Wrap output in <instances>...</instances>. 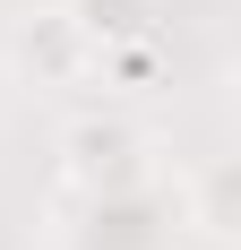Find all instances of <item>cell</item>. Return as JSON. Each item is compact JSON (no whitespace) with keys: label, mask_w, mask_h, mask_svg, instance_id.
<instances>
[{"label":"cell","mask_w":241,"mask_h":250,"mask_svg":"<svg viewBox=\"0 0 241 250\" xmlns=\"http://www.w3.org/2000/svg\"><path fill=\"white\" fill-rule=\"evenodd\" d=\"M146 138L129 121H86V129H69V173L86 181V190H120V181H138L146 164Z\"/></svg>","instance_id":"cell-1"},{"label":"cell","mask_w":241,"mask_h":250,"mask_svg":"<svg viewBox=\"0 0 241 250\" xmlns=\"http://www.w3.org/2000/svg\"><path fill=\"white\" fill-rule=\"evenodd\" d=\"M18 52H26V69H35V86H78V78L95 69V35H86L69 9H60V18H35Z\"/></svg>","instance_id":"cell-2"}]
</instances>
